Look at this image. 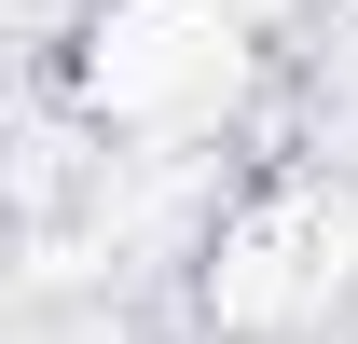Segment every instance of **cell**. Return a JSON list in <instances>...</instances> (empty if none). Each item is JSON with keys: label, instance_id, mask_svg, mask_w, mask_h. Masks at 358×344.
I'll use <instances>...</instances> for the list:
<instances>
[{"label": "cell", "instance_id": "obj_2", "mask_svg": "<svg viewBox=\"0 0 358 344\" xmlns=\"http://www.w3.org/2000/svg\"><path fill=\"white\" fill-rule=\"evenodd\" d=\"M345 234H358V207H345V193H331V179H289V193H262V207L221 234V275H207V303H221L234 331H275V317L331 303V275H345Z\"/></svg>", "mask_w": 358, "mask_h": 344}, {"label": "cell", "instance_id": "obj_1", "mask_svg": "<svg viewBox=\"0 0 358 344\" xmlns=\"http://www.w3.org/2000/svg\"><path fill=\"white\" fill-rule=\"evenodd\" d=\"M83 96L110 124H193L234 96V14L221 0H110L83 42Z\"/></svg>", "mask_w": 358, "mask_h": 344}]
</instances>
